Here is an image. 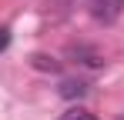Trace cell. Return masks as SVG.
<instances>
[{
	"mask_svg": "<svg viewBox=\"0 0 124 120\" xmlns=\"http://www.w3.org/2000/svg\"><path fill=\"white\" fill-rule=\"evenodd\" d=\"M121 120H124V117H121Z\"/></svg>",
	"mask_w": 124,
	"mask_h": 120,
	"instance_id": "cell-7",
	"label": "cell"
},
{
	"mask_svg": "<svg viewBox=\"0 0 124 120\" xmlns=\"http://www.w3.org/2000/svg\"><path fill=\"white\" fill-rule=\"evenodd\" d=\"M61 97L64 100H81V97H87V83H84V80H64L61 83Z\"/></svg>",
	"mask_w": 124,
	"mask_h": 120,
	"instance_id": "cell-2",
	"label": "cell"
},
{
	"mask_svg": "<svg viewBox=\"0 0 124 120\" xmlns=\"http://www.w3.org/2000/svg\"><path fill=\"white\" fill-rule=\"evenodd\" d=\"M30 67H34V70H47V73H57V70H61V63L54 57H47V53H34V57H30Z\"/></svg>",
	"mask_w": 124,
	"mask_h": 120,
	"instance_id": "cell-3",
	"label": "cell"
},
{
	"mask_svg": "<svg viewBox=\"0 0 124 120\" xmlns=\"http://www.w3.org/2000/svg\"><path fill=\"white\" fill-rule=\"evenodd\" d=\"M121 3H124V0H94V17L114 20L117 13H121Z\"/></svg>",
	"mask_w": 124,
	"mask_h": 120,
	"instance_id": "cell-1",
	"label": "cell"
},
{
	"mask_svg": "<svg viewBox=\"0 0 124 120\" xmlns=\"http://www.w3.org/2000/svg\"><path fill=\"white\" fill-rule=\"evenodd\" d=\"M7 43H10V33H7V30H0V50H3Z\"/></svg>",
	"mask_w": 124,
	"mask_h": 120,
	"instance_id": "cell-6",
	"label": "cell"
},
{
	"mask_svg": "<svg viewBox=\"0 0 124 120\" xmlns=\"http://www.w3.org/2000/svg\"><path fill=\"white\" fill-rule=\"evenodd\" d=\"M74 57H81V63H87V67H104V57H101V53L84 50V47H77V50H74Z\"/></svg>",
	"mask_w": 124,
	"mask_h": 120,
	"instance_id": "cell-4",
	"label": "cell"
},
{
	"mask_svg": "<svg viewBox=\"0 0 124 120\" xmlns=\"http://www.w3.org/2000/svg\"><path fill=\"white\" fill-rule=\"evenodd\" d=\"M61 120H97L87 107H70V110H64L61 113Z\"/></svg>",
	"mask_w": 124,
	"mask_h": 120,
	"instance_id": "cell-5",
	"label": "cell"
}]
</instances>
